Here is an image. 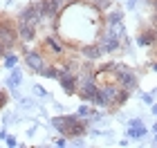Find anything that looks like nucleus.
Instances as JSON below:
<instances>
[{
	"mask_svg": "<svg viewBox=\"0 0 157 148\" xmlns=\"http://www.w3.org/2000/svg\"><path fill=\"white\" fill-rule=\"evenodd\" d=\"M151 110H153V115L157 117V103H153V105H151Z\"/></svg>",
	"mask_w": 157,
	"mask_h": 148,
	"instance_id": "obj_28",
	"label": "nucleus"
},
{
	"mask_svg": "<svg viewBox=\"0 0 157 148\" xmlns=\"http://www.w3.org/2000/svg\"><path fill=\"white\" fill-rule=\"evenodd\" d=\"M20 103H23V108H25V110H32L34 105H36L34 101H29V99H23V101H20Z\"/></svg>",
	"mask_w": 157,
	"mask_h": 148,
	"instance_id": "obj_24",
	"label": "nucleus"
},
{
	"mask_svg": "<svg viewBox=\"0 0 157 148\" xmlns=\"http://www.w3.org/2000/svg\"><path fill=\"white\" fill-rule=\"evenodd\" d=\"M54 146H56V148H65V146H67V137H65V135L56 137V139H54Z\"/></svg>",
	"mask_w": 157,
	"mask_h": 148,
	"instance_id": "obj_17",
	"label": "nucleus"
},
{
	"mask_svg": "<svg viewBox=\"0 0 157 148\" xmlns=\"http://www.w3.org/2000/svg\"><path fill=\"white\" fill-rule=\"evenodd\" d=\"M112 72L117 74V85L128 90V92H139V74L132 67H128L126 63L115 61L112 63Z\"/></svg>",
	"mask_w": 157,
	"mask_h": 148,
	"instance_id": "obj_1",
	"label": "nucleus"
},
{
	"mask_svg": "<svg viewBox=\"0 0 157 148\" xmlns=\"http://www.w3.org/2000/svg\"><path fill=\"white\" fill-rule=\"evenodd\" d=\"M20 83H23V72L13 65V67H11V74L7 76V88H18Z\"/></svg>",
	"mask_w": 157,
	"mask_h": 148,
	"instance_id": "obj_11",
	"label": "nucleus"
},
{
	"mask_svg": "<svg viewBox=\"0 0 157 148\" xmlns=\"http://www.w3.org/2000/svg\"><path fill=\"white\" fill-rule=\"evenodd\" d=\"M137 5H139V0H126V9H137Z\"/></svg>",
	"mask_w": 157,
	"mask_h": 148,
	"instance_id": "obj_22",
	"label": "nucleus"
},
{
	"mask_svg": "<svg viewBox=\"0 0 157 148\" xmlns=\"http://www.w3.org/2000/svg\"><path fill=\"white\" fill-rule=\"evenodd\" d=\"M124 16H126V11L121 9V7H115V5H112L108 11H103V13H101V25H115V23H124Z\"/></svg>",
	"mask_w": 157,
	"mask_h": 148,
	"instance_id": "obj_8",
	"label": "nucleus"
},
{
	"mask_svg": "<svg viewBox=\"0 0 157 148\" xmlns=\"http://www.w3.org/2000/svg\"><path fill=\"white\" fill-rule=\"evenodd\" d=\"M155 2H157V0H155Z\"/></svg>",
	"mask_w": 157,
	"mask_h": 148,
	"instance_id": "obj_30",
	"label": "nucleus"
},
{
	"mask_svg": "<svg viewBox=\"0 0 157 148\" xmlns=\"http://www.w3.org/2000/svg\"><path fill=\"white\" fill-rule=\"evenodd\" d=\"M141 123H144V119H141V117H132L130 121H128V128H132V126H141Z\"/></svg>",
	"mask_w": 157,
	"mask_h": 148,
	"instance_id": "obj_21",
	"label": "nucleus"
},
{
	"mask_svg": "<svg viewBox=\"0 0 157 148\" xmlns=\"http://www.w3.org/2000/svg\"><path fill=\"white\" fill-rule=\"evenodd\" d=\"M141 99H144L146 105H153V103H155V97H153V94H141Z\"/></svg>",
	"mask_w": 157,
	"mask_h": 148,
	"instance_id": "obj_23",
	"label": "nucleus"
},
{
	"mask_svg": "<svg viewBox=\"0 0 157 148\" xmlns=\"http://www.w3.org/2000/svg\"><path fill=\"white\" fill-rule=\"evenodd\" d=\"M16 32H18V40L23 45H29V43H36L38 40V27H34L29 23L16 20Z\"/></svg>",
	"mask_w": 157,
	"mask_h": 148,
	"instance_id": "obj_4",
	"label": "nucleus"
},
{
	"mask_svg": "<svg viewBox=\"0 0 157 148\" xmlns=\"http://www.w3.org/2000/svg\"><path fill=\"white\" fill-rule=\"evenodd\" d=\"M36 74L43 76V79H59V65H56V63H47V65L43 70H38Z\"/></svg>",
	"mask_w": 157,
	"mask_h": 148,
	"instance_id": "obj_10",
	"label": "nucleus"
},
{
	"mask_svg": "<svg viewBox=\"0 0 157 148\" xmlns=\"http://www.w3.org/2000/svg\"><path fill=\"white\" fill-rule=\"evenodd\" d=\"M7 101H9V94H7L5 90H0V110H2L5 105H7Z\"/></svg>",
	"mask_w": 157,
	"mask_h": 148,
	"instance_id": "obj_20",
	"label": "nucleus"
},
{
	"mask_svg": "<svg viewBox=\"0 0 157 148\" xmlns=\"http://www.w3.org/2000/svg\"><path fill=\"white\" fill-rule=\"evenodd\" d=\"M151 72H157V56L151 61Z\"/></svg>",
	"mask_w": 157,
	"mask_h": 148,
	"instance_id": "obj_25",
	"label": "nucleus"
},
{
	"mask_svg": "<svg viewBox=\"0 0 157 148\" xmlns=\"http://www.w3.org/2000/svg\"><path fill=\"white\" fill-rule=\"evenodd\" d=\"M78 56H81L83 61H99V59H103V49H101V45L97 43H83V45H78Z\"/></svg>",
	"mask_w": 157,
	"mask_h": 148,
	"instance_id": "obj_5",
	"label": "nucleus"
},
{
	"mask_svg": "<svg viewBox=\"0 0 157 148\" xmlns=\"http://www.w3.org/2000/svg\"><path fill=\"white\" fill-rule=\"evenodd\" d=\"M92 108H94L92 103L81 101V105H78V110H76V117H78V119H88V117H90V112H92Z\"/></svg>",
	"mask_w": 157,
	"mask_h": 148,
	"instance_id": "obj_15",
	"label": "nucleus"
},
{
	"mask_svg": "<svg viewBox=\"0 0 157 148\" xmlns=\"http://www.w3.org/2000/svg\"><path fill=\"white\" fill-rule=\"evenodd\" d=\"M130 97H132V92H128V90H124V88H121V90H119V97H117V101H115V108H117V105H126Z\"/></svg>",
	"mask_w": 157,
	"mask_h": 148,
	"instance_id": "obj_16",
	"label": "nucleus"
},
{
	"mask_svg": "<svg viewBox=\"0 0 157 148\" xmlns=\"http://www.w3.org/2000/svg\"><path fill=\"white\" fill-rule=\"evenodd\" d=\"M76 2H83V0H65V5H76Z\"/></svg>",
	"mask_w": 157,
	"mask_h": 148,
	"instance_id": "obj_27",
	"label": "nucleus"
},
{
	"mask_svg": "<svg viewBox=\"0 0 157 148\" xmlns=\"http://www.w3.org/2000/svg\"><path fill=\"white\" fill-rule=\"evenodd\" d=\"M146 137V126H132V128H128V139H141Z\"/></svg>",
	"mask_w": 157,
	"mask_h": 148,
	"instance_id": "obj_13",
	"label": "nucleus"
},
{
	"mask_svg": "<svg viewBox=\"0 0 157 148\" xmlns=\"http://www.w3.org/2000/svg\"><path fill=\"white\" fill-rule=\"evenodd\" d=\"M155 142H157V130H155Z\"/></svg>",
	"mask_w": 157,
	"mask_h": 148,
	"instance_id": "obj_29",
	"label": "nucleus"
},
{
	"mask_svg": "<svg viewBox=\"0 0 157 148\" xmlns=\"http://www.w3.org/2000/svg\"><path fill=\"white\" fill-rule=\"evenodd\" d=\"M23 61H25V67L29 70L32 74H36L38 70H43L49 63V59L45 56V52H43L40 47H32V49H27L25 56H23Z\"/></svg>",
	"mask_w": 157,
	"mask_h": 148,
	"instance_id": "obj_3",
	"label": "nucleus"
},
{
	"mask_svg": "<svg viewBox=\"0 0 157 148\" xmlns=\"http://www.w3.org/2000/svg\"><path fill=\"white\" fill-rule=\"evenodd\" d=\"M5 52H7V47H5L2 43H0V61H2V56H5Z\"/></svg>",
	"mask_w": 157,
	"mask_h": 148,
	"instance_id": "obj_26",
	"label": "nucleus"
},
{
	"mask_svg": "<svg viewBox=\"0 0 157 148\" xmlns=\"http://www.w3.org/2000/svg\"><path fill=\"white\" fill-rule=\"evenodd\" d=\"M5 144L9 146V148H13V146H18V139L13 137V135H7V137H5Z\"/></svg>",
	"mask_w": 157,
	"mask_h": 148,
	"instance_id": "obj_19",
	"label": "nucleus"
},
{
	"mask_svg": "<svg viewBox=\"0 0 157 148\" xmlns=\"http://www.w3.org/2000/svg\"><path fill=\"white\" fill-rule=\"evenodd\" d=\"M32 90H34V94H38V97H49L47 90L43 88V85H38V83H36V85H32Z\"/></svg>",
	"mask_w": 157,
	"mask_h": 148,
	"instance_id": "obj_18",
	"label": "nucleus"
},
{
	"mask_svg": "<svg viewBox=\"0 0 157 148\" xmlns=\"http://www.w3.org/2000/svg\"><path fill=\"white\" fill-rule=\"evenodd\" d=\"M132 43H137L139 47H157V34H155L153 27L148 25V27H144V29L135 36Z\"/></svg>",
	"mask_w": 157,
	"mask_h": 148,
	"instance_id": "obj_7",
	"label": "nucleus"
},
{
	"mask_svg": "<svg viewBox=\"0 0 157 148\" xmlns=\"http://www.w3.org/2000/svg\"><path fill=\"white\" fill-rule=\"evenodd\" d=\"M16 20H23V23H29L34 27H38L40 23V11H38V2H29V5H25L23 9L18 11V18Z\"/></svg>",
	"mask_w": 157,
	"mask_h": 148,
	"instance_id": "obj_6",
	"label": "nucleus"
},
{
	"mask_svg": "<svg viewBox=\"0 0 157 148\" xmlns=\"http://www.w3.org/2000/svg\"><path fill=\"white\" fill-rule=\"evenodd\" d=\"M59 83H61V90L65 92V97H74L76 94V90H78V85H76V74H72V76H61Z\"/></svg>",
	"mask_w": 157,
	"mask_h": 148,
	"instance_id": "obj_9",
	"label": "nucleus"
},
{
	"mask_svg": "<svg viewBox=\"0 0 157 148\" xmlns=\"http://www.w3.org/2000/svg\"><path fill=\"white\" fill-rule=\"evenodd\" d=\"M40 45H43V47H40L43 52L47 49V52L52 54L54 59H63V56L67 54V52H65V49H67V43L63 40V36H61L59 32H49V34H45V36L40 38Z\"/></svg>",
	"mask_w": 157,
	"mask_h": 148,
	"instance_id": "obj_2",
	"label": "nucleus"
},
{
	"mask_svg": "<svg viewBox=\"0 0 157 148\" xmlns=\"http://www.w3.org/2000/svg\"><path fill=\"white\" fill-rule=\"evenodd\" d=\"M18 61H20V59H18V54H13L11 49H7V52H5V56H2L5 67H9V70H11L13 65H18Z\"/></svg>",
	"mask_w": 157,
	"mask_h": 148,
	"instance_id": "obj_14",
	"label": "nucleus"
},
{
	"mask_svg": "<svg viewBox=\"0 0 157 148\" xmlns=\"http://www.w3.org/2000/svg\"><path fill=\"white\" fill-rule=\"evenodd\" d=\"M88 2L94 7V9L99 11V13H103V11H108L112 5H115V0H88Z\"/></svg>",
	"mask_w": 157,
	"mask_h": 148,
	"instance_id": "obj_12",
	"label": "nucleus"
}]
</instances>
